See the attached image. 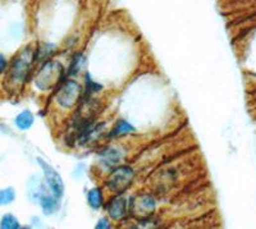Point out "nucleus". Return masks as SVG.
<instances>
[{
	"label": "nucleus",
	"instance_id": "6e6552de",
	"mask_svg": "<svg viewBox=\"0 0 256 229\" xmlns=\"http://www.w3.org/2000/svg\"><path fill=\"white\" fill-rule=\"evenodd\" d=\"M15 124L19 129L25 131V129H28L31 125L34 124V115L31 113L30 110H25L22 112L17 118H15Z\"/></svg>",
	"mask_w": 256,
	"mask_h": 229
},
{
	"label": "nucleus",
	"instance_id": "ddd939ff",
	"mask_svg": "<svg viewBox=\"0 0 256 229\" xmlns=\"http://www.w3.org/2000/svg\"><path fill=\"white\" fill-rule=\"evenodd\" d=\"M0 227L4 229H15V228H19V223L17 218L13 217L12 214H6L4 215L3 219H1V224Z\"/></svg>",
	"mask_w": 256,
	"mask_h": 229
},
{
	"label": "nucleus",
	"instance_id": "f257e3e1",
	"mask_svg": "<svg viewBox=\"0 0 256 229\" xmlns=\"http://www.w3.org/2000/svg\"><path fill=\"white\" fill-rule=\"evenodd\" d=\"M63 74V67L58 61H49L45 63L44 67L40 69L36 77V86L41 91H46L54 87Z\"/></svg>",
	"mask_w": 256,
	"mask_h": 229
},
{
	"label": "nucleus",
	"instance_id": "9d476101",
	"mask_svg": "<svg viewBox=\"0 0 256 229\" xmlns=\"http://www.w3.org/2000/svg\"><path fill=\"white\" fill-rule=\"evenodd\" d=\"M87 201H89L90 206L92 209H99L103 205V193H101V189L94 188L91 189L87 195Z\"/></svg>",
	"mask_w": 256,
	"mask_h": 229
},
{
	"label": "nucleus",
	"instance_id": "9b49d317",
	"mask_svg": "<svg viewBox=\"0 0 256 229\" xmlns=\"http://www.w3.org/2000/svg\"><path fill=\"white\" fill-rule=\"evenodd\" d=\"M134 128L132 127L131 124L128 122H126V120H119L118 123H117V125L113 128V131H112V135L113 136H123V135H127V133H131V132H133Z\"/></svg>",
	"mask_w": 256,
	"mask_h": 229
},
{
	"label": "nucleus",
	"instance_id": "f8f14e48",
	"mask_svg": "<svg viewBox=\"0 0 256 229\" xmlns=\"http://www.w3.org/2000/svg\"><path fill=\"white\" fill-rule=\"evenodd\" d=\"M15 193L13 188L0 189V205H8L14 201Z\"/></svg>",
	"mask_w": 256,
	"mask_h": 229
},
{
	"label": "nucleus",
	"instance_id": "20e7f679",
	"mask_svg": "<svg viewBox=\"0 0 256 229\" xmlns=\"http://www.w3.org/2000/svg\"><path fill=\"white\" fill-rule=\"evenodd\" d=\"M81 94V86L76 81H67L59 89L58 95H57V101L62 108L69 109L77 104Z\"/></svg>",
	"mask_w": 256,
	"mask_h": 229
},
{
	"label": "nucleus",
	"instance_id": "dca6fc26",
	"mask_svg": "<svg viewBox=\"0 0 256 229\" xmlns=\"http://www.w3.org/2000/svg\"><path fill=\"white\" fill-rule=\"evenodd\" d=\"M109 223H108L107 219H101L100 222L98 223V226H96V228H109Z\"/></svg>",
	"mask_w": 256,
	"mask_h": 229
},
{
	"label": "nucleus",
	"instance_id": "f3484780",
	"mask_svg": "<svg viewBox=\"0 0 256 229\" xmlns=\"http://www.w3.org/2000/svg\"><path fill=\"white\" fill-rule=\"evenodd\" d=\"M5 67H6L5 58H4L3 55L0 54V73H1V72H3V70L5 69Z\"/></svg>",
	"mask_w": 256,
	"mask_h": 229
},
{
	"label": "nucleus",
	"instance_id": "1a4fd4ad",
	"mask_svg": "<svg viewBox=\"0 0 256 229\" xmlns=\"http://www.w3.org/2000/svg\"><path fill=\"white\" fill-rule=\"evenodd\" d=\"M41 206H43L45 214H53L57 209H58V201L57 197H52L49 195H44L41 197Z\"/></svg>",
	"mask_w": 256,
	"mask_h": 229
},
{
	"label": "nucleus",
	"instance_id": "423d86ee",
	"mask_svg": "<svg viewBox=\"0 0 256 229\" xmlns=\"http://www.w3.org/2000/svg\"><path fill=\"white\" fill-rule=\"evenodd\" d=\"M108 213L114 220H119L127 214V202L123 197H116L108 205Z\"/></svg>",
	"mask_w": 256,
	"mask_h": 229
},
{
	"label": "nucleus",
	"instance_id": "7ed1b4c3",
	"mask_svg": "<svg viewBox=\"0 0 256 229\" xmlns=\"http://www.w3.org/2000/svg\"><path fill=\"white\" fill-rule=\"evenodd\" d=\"M31 59H32V55H31V50L26 49L25 52H22L19 57L15 58V60L13 61L12 67H10L9 74H8V80L13 83H21L26 80L27 77L28 68H30Z\"/></svg>",
	"mask_w": 256,
	"mask_h": 229
},
{
	"label": "nucleus",
	"instance_id": "39448f33",
	"mask_svg": "<svg viewBox=\"0 0 256 229\" xmlns=\"http://www.w3.org/2000/svg\"><path fill=\"white\" fill-rule=\"evenodd\" d=\"M39 163L40 165H41V168L44 169V174H45L46 182H48L49 188L52 189L53 195H54L57 199H61L64 193V184L62 177L59 175L58 172L55 171L53 167H50L48 163L44 162L43 159H39Z\"/></svg>",
	"mask_w": 256,
	"mask_h": 229
},
{
	"label": "nucleus",
	"instance_id": "2eb2a0df",
	"mask_svg": "<svg viewBox=\"0 0 256 229\" xmlns=\"http://www.w3.org/2000/svg\"><path fill=\"white\" fill-rule=\"evenodd\" d=\"M99 89H101V86L98 85V83H95L94 81L90 80L89 77H87V92H89V94H92V92H98Z\"/></svg>",
	"mask_w": 256,
	"mask_h": 229
},
{
	"label": "nucleus",
	"instance_id": "0eeeda50",
	"mask_svg": "<svg viewBox=\"0 0 256 229\" xmlns=\"http://www.w3.org/2000/svg\"><path fill=\"white\" fill-rule=\"evenodd\" d=\"M133 208L136 209V213L141 215L151 214L155 209V200L150 195H142L137 199V201L133 202Z\"/></svg>",
	"mask_w": 256,
	"mask_h": 229
},
{
	"label": "nucleus",
	"instance_id": "4468645a",
	"mask_svg": "<svg viewBox=\"0 0 256 229\" xmlns=\"http://www.w3.org/2000/svg\"><path fill=\"white\" fill-rule=\"evenodd\" d=\"M103 156H104V163H108V164H109L110 162V165L117 164V162L121 159V156H119V154L117 153V150H113V149H108L107 151H104Z\"/></svg>",
	"mask_w": 256,
	"mask_h": 229
},
{
	"label": "nucleus",
	"instance_id": "f03ea898",
	"mask_svg": "<svg viewBox=\"0 0 256 229\" xmlns=\"http://www.w3.org/2000/svg\"><path fill=\"white\" fill-rule=\"evenodd\" d=\"M133 177L134 172L131 167H127V165L119 167L110 174L109 180H108V187L113 192L122 193L131 186Z\"/></svg>",
	"mask_w": 256,
	"mask_h": 229
}]
</instances>
